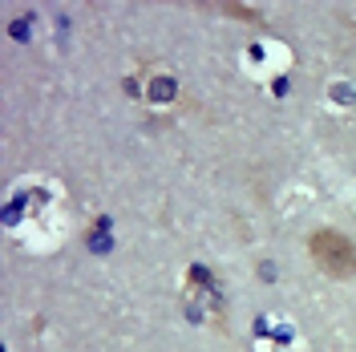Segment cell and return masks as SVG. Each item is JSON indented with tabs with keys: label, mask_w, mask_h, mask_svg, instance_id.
Here are the masks:
<instances>
[{
	"label": "cell",
	"mask_w": 356,
	"mask_h": 352,
	"mask_svg": "<svg viewBox=\"0 0 356 352\" xmlns=\"http://www.w3.org/2000/svg\"><path fill=\"white\" fill-rule=\"evenodd\" d=\"M312 247V259L320 264V271H328L332 280H348L356 275V247L348 235H340L332 227H320L316 235L308 239Z\"/></svg>",
	"instance_id": "cell-1"
},
{
	"label": "cell",
	"mask_w": 356,
	"mask_h": 352,
	"mask_svg": "<svg viewBox=\"0 0 356 352\" xmlns=\"http://www.w3.org/2000/svg\"><path fill=\"white\" fill-rule=\"evenodd\" d=\"M150 97H154V102H170V97H175V81H170V77H154V81H150Z\"/></svg>",
	"instance_id": "cell-2"
}]
</instances>
